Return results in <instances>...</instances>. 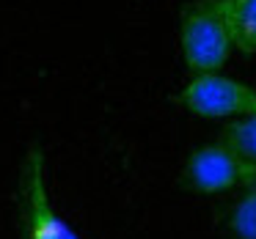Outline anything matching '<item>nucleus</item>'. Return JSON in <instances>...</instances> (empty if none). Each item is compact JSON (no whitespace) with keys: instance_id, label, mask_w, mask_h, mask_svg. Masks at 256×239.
Instances as JSON below:
<instances>
[{"instance_id":"39448f33","label":"nucleus","mask_w":256,"mask_h":239,"mask_svg":"<svg viewBox=\"0 0 256 239\" xmlns=\"http://www.w3.org/2000/svg\"><path fill=\"white\" fill-rule=\"evenodd\" d=\"M232 47L245 55L256 52V0H220Z\"/></svg>"},{"instance_id":"f257e3e1","label":"nucleus","mask_w":256,"mask_h":239,"mask_svg":"<svg viewBox=\"0 0 256 239\" xmlns=\"http://www.w3.org/2000/svg\"><path fill=\"white\" fill-rule=\"evenodd\" d=\"M182 61L193 74H215L232 55V36L220 11V0H190L179 11Z\"/></svg>"},{"instance_id":"f03ea898","label":"nucleus","mask_w":256,"mask_h":239,"mask_svg":"<svg viewBox=\"0 0 256 239\" xmlns=\"http://www.w3.org/2000/svg\"><path fill=\"white\" fill-rule=\"evenodd\" d=\"M17 206L22 239H80L50 204L47 162L39 146H28L25 160L20 165Z\"/></svg>"},{"instance_id":"7ed1b4c3","label":"nucleus","mask_w":256,"mask_h":239,"mask_svg":"<svg viewBox=\"0 0 256 239\" xmlns=\"http://www.w3.org/2000/svg\"><path fill=\"white\" fill-rule=\"evenodd\" d=\"M182 182L193 193H228L256 182V171L223 140L198 146L188 157Z\"/></svg>"},{"instance_id":"423d86ee","label":"nucleus","mask_w":256,"mask_h":239,"mask_svg":"<svg viewBox=\"0 0 256 239\" xmlns=\"http://www.w3.org/2000/svg\"><path fill=\"white\" fill-rule=\"evenodd\" d=\"M220 140L226 146H232L245 162L256 171V110L248 113V116L237 118L234 124H228L223 129Z\"/></svg>"},{"instance_id":"0eeeda50","label":"nucleus","mask_w":256,"mask_h":239,"mask_svg":"<svg viewBox=\"0 0 256 239\" xmlns=\"http://www.w3.org/2000/svg\"><path fill=\"white\" fill-rule=\"evenodd\" d=\"M226 226L234 239H256V182L248 184L242 198L228 209Z\"/></svg>"},{"instance_id":"20e7f679","label":"nucleus","mask_w":256,"mask_h":239,"mask_svg":"<svg viewBox=\"0 0 256 239\" xmlns=\"http://www.w3.org/2000/svg\"><path fill=\"white\" fill-rule=\"evenodd\" d=\"M179 102L198 118H242L256 110V88L223 77L220 72L193 74V80L182 88Z\"/></svg>"}]
</instances>
